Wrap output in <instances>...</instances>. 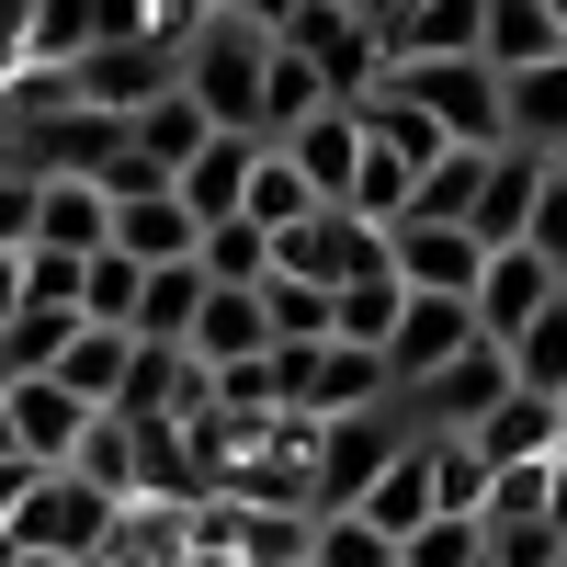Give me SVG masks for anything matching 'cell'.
<instances>
[{
    "instance_id": "44dd1931",
    "label": "cell",
    "mask_w": 567,
    "mask_h": 567,
    "mask_svg": "<svg viewBox=\"0 0 567 567\" xmlns=\"http://www.w3.org/2000/svg\"><path fill=\"white\" fill-rule=\"evenodd\" d=\"M194 239H205V227L182 216V194H136V205H114V250H125L136 272H171V261H194Z\"/></svg>"
},
{
    "instance_id": "74e56055",
    "label": "cell",
    "mask_w": 567,
    "mask_h": 567,
    "mask_svg": "<svg viewBox=\"0 0 567 567\" xmlns=\"http://www.w3.org/2000/svg\"><path fill=\"white\" fill-rule=\"evenodd\" d=\"M80 477L103 488V499H136V443H125V420H91V443H80Z\"/></svg>"
},
{
    "instance_id": "f907efd6",
    "label": "cell",
    "mask_w": 567,
    "mask_h": 567,
    "mask_svg": "<svg viewBox=\"0 0 567 567\" xmlns=\"http://www.w3.org/2000/svg\"><path fill=\"white\" fill-rule=\"evenodd\" d=\"M556 567H567V556H556Z\"/></svg>"
},
{
    "instance_id": "60d3db41",
    "label": "cell",
    "mask_w": 567,
    "mask_h": 567,
    "mask_svg": "<svg viewBox=\"0 0 567 567\" xmlns=\"http://www.w3.org/2000/svg\"><path fill=\"white\" fill-rule=\"evenodd\" d=\"M0 250H34V182L0 171Z\"/></svg>"
},
{
    "instance_id": "1f68e13d",
    "label": "cell",
    "mask_w": 567,
    "mask_h": 567,
    "mask_svg": "<svg viewBox=\"0 0 567 567\" xmlns=\"http://www.w3.org/2000/svg\"><path fill=\"white\" fill-rule=\"evenodd\" d=\"M136 296H148V272L125 250H91V284H80V329H125L136 341Z\"/></svg>"
},
{
    "instance_id": "5b68a950",
    "label": "cell",
    "mask_w": 567,
    "mask_h": 567,
    "mask_svg": "<svg viewBox=\"0 0 567 567\" xmlns=\"http://www.w3.org/2000/svg\"><path fill=\"white\" fill-rule=\"evenodd\" d=\"M284 45L318 69V91H329L341 114H352L386 69H398V58H386V34H374L363 12H341V0H296V12H284Z\"/></svg>"
},
{
    "instance_id": "ba28073f",
    "label": "cell",
    "mask_w": 567,
    "mask_h": 567,
    "mask_svg": "<svg viewBox=\"0 0 567 567\" xmlns=\"http://www.w3.org/2000/svg\"><path fill=\"white\" fill-rule=\"evenodd\" d=\"M272 272L318 284V296H352L363 272H386V227H363V216H341V205H318L307 227H284V239H272Z\"/></svg>"
},
{
    "instance_id": "836d02e7",
    "label": "cell",
    "mask_w": 567,
    "mask_h": 567,
    "mask_svg": "<svg viewBox=\"0 0 567 567\" xmlns=\"http://www.w3.org/2000/svg\"><path fill=\"white\" fill-rule=\"evenodd\" d=\"M261 318H272V352H318V341H329V296H318V284H296V272L261 284Z\"/></svg>"
},
{
    "instance_id": "d590c367",
    "label": "cell",
    "mask_w": 567,
    "mask_h": 567,
    "mask_svg": "<svg viewBox=\"0 0 567 567\" xmlns=\"http://www.w3.org/2000/svg\"><path fill=\"white\" fill-rule=\"evenodd\" d=\"M307 567H398V545L363 511H329V523H307Z\"/></svg>"
},
{
    "instance_id": "9c48e42d",
    "label": "cell",
    "mask_w": 567,
    "mask_h": 567,
    "mask_svg": "<svg viewBox=\"0 0 567 567\" xmlns=\"http://www.w3.org/2000/svg\"><path fill=\"white\" fill-rule=\"evenodd\" d=\"M556 296H567V284H556L534 250H488V272H477V296H465V307H477V341H488V352H511V341H523V329H534Z\"/></svg>"
},
{
    "instance_id": "2e32d148",
    "label": "cell",
    "mask_w": 567,
    "mask_h": 567,
    "mask_svg": "<svg viewBox=\"0 0 567 567\" xmlns=\"http://www.w3.org/2000/svg\"><path fill=\"white\" fill-rule=\"evenodd\" d=\"M499 125H511V148L567 159V58H545V69H511V80H499Z\"/></svg>"
},
{
    "instance_id": "f6af8a7d",
    "label": "cell",
    "mask_w": 567,
    "mask_h": 567,
    "mask_svg": "<svg viewBox=\"0 0 567 567\" xmlns=\"http://www.w3.org/2000/svg\"><path fill=\"white\" fill-rule=\"evenodd\" d=\"M556 534H567V454H556Z\"/></svg>"
},
{
    "instance_id": "d4e9b609",
    "label": "cell",
    "mask_w": 567,
    "mask_h": 567,
    "mask_svg": "<svg viewBox=\"0 0 567 567\" xmlns=\"http://www.w3.org/2000/svg\"><path fill=\"white\" fill-rule=\"evenodd\" d=\"M125 363H136V341H125V329H80V341L58 352V386H69L91 420H103V409L125 398Z\"/></svg>"
},
{
    "instance_id": "8d00e7d4",
    "label": "cell",
    "mask_w": 567,
    "mask_h": 567,
    "mask_svg": "<svg viewBox=\"0 0 567 567\" xmlns=\"http://www.w3.org/2000/svg\"><path fill=\"white\" fill-rule=\"evenodd\" d=\"M398 567H488V523H420Z\"/></svg>"
},
{
    "instance_id": "30bf717a",
    "label": "cell",
    "mask_w": 567,
    "mask_h": 567,
    "mask_svg": "<svg viewBox=\"0 0 567 567\" xmlns=\"http://www.w3.org/2000/svg\"><path fill=\"white\" fill-rule=\"evenodd\" d=\"M0 409H12V454L34 465H80V443H91V409L58 386V374H23V386H0Z\"/></svg>"
},
{
    "instance_id": "e0dca14e",
    "label": "cell",
    "mask_w": 567,
    "mask_h": 567,
    "mask_svg": "<svg viewBox=\"0 0 567 567\" xmlns=\"http://www.w3.org/2000/svg\"><path fill=\"white\" fill-rule=\"evenodd\" d=\"M91 567H194V511H171V499H125Z\"/></svg>"
},
{
    "instance_id": "e575fe53",
    "label": "cell",
    "mask_w": 567,
    "mask_h": 567,
    "mask_svg": "<svg viewBox=\"0 0 567 567\" xmlns=\"http://www.w3.org/2000/svg\"><path fill=\"white\" fill-rule=\"evenodd\" d=\"M307 216H318V194L296 182V159L261 148V171H250V227H261V239H284V227H307Z\"/></svg>"
},
{
    "instance_id": "f1b7e54d",
    "label": "cell",
    "mask_w": 567,
    "mask_h": 567,
    "mask_svg": "<svg viewBox=\"0 0 567 567\" xmlns=\"http://www.w3.org/2000/svg\"><path fill=\"white\" fill-rule=\"evenodd\" d=\"M477 171H488V148L432 159V171H420V194H409V216H420V227H465V216H477ZM409 216H398V227H409Z\"/></svg>"
},
{
    "instance_id": "bcb514c9",
    "label": "cell",
    "mask_w": 567,
    "mask_h": 567,
    "mask_svg": "<svg viewBox=\"0 0 567 567\" xmlns=\"http://www.w3.org/2000/svg\"><path fill=\"white\" fill-rule=\"evenodd\" d=\"M0 454H12V409H0Z\"/></svg>"
},
{
    "instance_id": "9a60e30c",
    "label": "cell",
    "mask_w": 567,
    "mask_h": 567,
    "mask_svg": "<svg viewBox=\"0 0 567 567\" xmlns=\"http://www.w3.org/2000/svg\"><path fill=\"white\" fill-rule=\"evenodd\" d=\"M250 171H261V136H205V159L171 182L182 216L194 227H227V216H250Z\"/></svg>"
},
{
    "instance_id": "c3c4849f",
    "label": "cell",
    "mask_w": 567,
    "mask_h": 567,
    "mask_svg": "<svg viewBox=\"0 0 567 567\" xmlns=\"http://www.w3.org/2000/svg\"><path fill=\"white\" fill-rule=\"evenodd\" d=\"M556 420H567V398H556Z\"/></svg>"
},
{
    "instance_id": "4fadbf2b",
    "label": "cell",
    "mask_w": 567,
    "mask_h": 567,
    "mask_svg": "<svg viewBox=\"0 0 567 567\" xmlns=\"http://www.w3.org/2000/svg\"><path fill=\"white\" fill-rule=\"evenodd\" d=\"M454 443H477L488 477H511V465H556V454H567V420H556V398H523V386H511L477 432H454Z\"/></svg>"
},
{
    "instance_id": "7dc6e473",
    "label": "cell",
    "mask_w": 567,
    "mask_h": 567,
    "mask_svg": "<svg viewBox=\"0 0 567 567\" xmlns=\"http://www.w3.org/2000/svg\"><path fill=\"white\" fill-rule=\"evenodd\" d=\"M545 12H556V34H567V0H545Z\"/></svg>"
},
{
    "instance_id": "83f0119b",
    "label": "cell",
    "mask_w": 567,
    "mask_h": 567,
    "mask_svg": "<svg viewBox=\"0 0 567 567\" xmlns=\"http://www.w3.org/2000/svg\"><path fill=\"white\" fill-rule=\"evenodd\" d=\"M398 307H409V284H398V272H363L352 296H329V341H352V352H386Z\"/></svg>"
},
{
    "instance_id": "d6986e66",
    "label": "cell",
    "mask_w": 567,
    "mask_h": 567,
    "mask_svg": "<svg viewBox=\"0 0 567 567\" xmlns=\"http://www.w3.org/2000/svg\"><path fill=\"white\" fill-rule=\"evenodd\" d=\"M363 523L386 534V545H409L420 523H443V488H432V443H398V465L363 488Z\"/></svg>"
},
{
    "instance_id": "ab89813d",
    "label": "cell",
    "mask_w": 567,
    "mask_h": 567,
    "mask_svg": "<svg viewBox=\"0 0 567 567\" xmlns=\"http://www.w3.org/2000/svg\"><path fill=\"white\" fill-rule=\"evenodd\" d=\"M523 250H534V261H545V272L567 284V159L545 171V194H534V227H523Z\"/></svg>"
},
{
    "instance_id": "ac0fdd59",
    "label": "cell",
    "mask_w": 567,
    "mask_h": 567,
    "mask_svg": "<svg viewBox=\"0 0 567 567\" xmlns=\"http://www.w3.org/2000/svg\"><path fill=\"white\" fill-rule=\"evenodd\" d=\"M182 352H194L205 374H227V363H261V352H272V318H261V296H216V284H205V307H194V329H182Z\"/></svg>"
},
{
    "instance_id": "8fae6325",
    "label": "cell",
    "mask_w": 567,
    "mask_h": 567,
    "mask_svg": "<svg viewBox=\"0 0 567 567\" xmlns=\"http://www.w3.org/2000/svg\"><path fill=\"white\" fill-rule=\"evenodd\" d=\"M386 272L409 284V296H477V272H488V250L465 239V227H386Z\"/></svg>"
},
{
    "instance_id": "7c38bea8",
    "label": "cell",
    "mask_w": 567,
    "mask_h": 567,
    "mask_svg": "<svg viewBox=\"0 0 567 567\" xmlns=\"http://www.w3.org/2000/svg\"><path fill=\"white\" fill-rule=\"evenodd\" d=\"M545 171H556V159H534V148H488L465 239H477V250H523V227H534V194H545Z\"/></svg>"
},
{
    "instance_id": "6da1fadb",
    "label": "cell",
    "mask_w": 567,
    "mask_h": 567,
    "mask_svg": "<svg viewBox=\"0 0 567 567\" xmlns=\"http://www.w3.org/2000/svg\"><path fill=\"white\" fill-rule=\"evenodd\" d=\"M261 80H272V34L182 0V91H194V114L216 136H261Z\"/></svg>"
},
{
    "instance_id": "ffe728a7",
    "label": "cell",
    "mask_w": 567,
    "mask_h": 567,
    "mask_svg": "<svg viewBox=\"0 0 567 567\" xmlns=\"http://www.w3.org/2000/svg\"><path fill=\"white\" fill-rule=\"evenodd\" d=\"M34 250H69V261L114 250V205L91 182H34Z\"/></svg>"
},
{
    "instance_id": "f35d334b",
    "label": "cell",
    "mask_w": 567,
    "mask_h": 567,
    "mask_svg": "<svg viewBox=\"0 0 567 567\" xmlns=\"http://www.w3.org/2000/svg\"><path fill=\"white\" fill-rule=\"evenodd\" d=\"M80 284H91V261H69V250H23V307L80 318Z\"/></svg>"
},
{
    "instance_id": "5bb4252c",
    "label": "cell",
    "mask_w": 567,
    "mask_h": 567,
    "mask_svg": "<svg viewBox=\"0 0 567 567\" xmlns=\"http://www.w3.org/2000/svg\"><path fill=\"white\" fill-rule=\"evenodd\" d=\"M284 159H296V182L318 205H352V182H363V114H341V103L307 114L296 136H284Z\"/></svg>"
},
{
    "instance_id": "f546056e",
    "label": "cell",
    "mask_w": 567,
    "mask_h": 567,
    "mask_svg": "<svg viewBox=\"0 0 567 567\" xmlns=\"http://www.w3.org/2000/svg\"><path fill=\"white\" fill-rule=\"evenodd\" d=\"M499 363H511V386H523V398H567V296H556Z\"/></svg>"
},
{
    "instance_id": "4316f807",
    "label": "cell",
    "mask_w": 567,
    "mask_h": 567,
    "mask_svg": "<svg viewBox=\"0 0 567 567\" xmlns=\"http://www.w3.org/2000/svg\"><path fill=\"white\" fill-rule=\"evenodd\" d=\"M477 34H488V0H409L386 58H477Z\"/></svg>"
},
{
    "instance_id": "b9f144b4",
    "label": "cell",
    "mask_w": 567,
    "mask_h": 567,
    "mask_svg": "<svg viewBox=\"0 0 567 567\" xmlns=\"http://www.w3.org/2000/svg\"><path fill=\"white\" fill-rule=\"evenodd\" d=\"M23 34H34V0H0V80L23 69Z\"/></svg>"
},
{
    "instance_id": "3957f363",
    "label": "cell",
    "mask_w": 567,
    "mask_h": 567,
    "mask_svg": "<svg viewBox=\"0 0 567 567\" xmlns=\"http://www.w3.org/2000/svg\"><path fill=\"white\" fill-rule=\"evenodd\" d=\"M386 91L420 103L454 148H511V125H499V69H488V58H398Z\"/></svg>"
},
{
    "instance_id": "7a4b0ae2",
    "label": "cell",
    "mask_w": 567,
    "mask_h": 567,
    "mask_svg": "<svg viewBox=\"0 0 567 567\" xmlns=\"http://www.w3.org/2000/svg\"><path fill=\"white\" fill-rule=\"evenodd\" d=\"M398 443H420L398 398L363 409V420H318V454H307V523H329V511H363V488L398 465Z\"/></svg>"
},
{
    "instance_id": "d6a6232c",
    "label": "cell",
    "mask_w": 567,
    "mask_h": 567,
    "mask_svg": "<svg viewBox=\"0 0 567 567\" xmlns=\"http://www.w3.org/2000/svg\"><path fill=\"white\" fill-rule=\"evenodd\" d=\"M194 307H205V272H194V261L148 272V296H136V341H171V352H182V329H194Z\"/></svg>"
},
{
    "instance_id": "484cf974",
    "label": "cell",
    "mask_w": 567,
    "mask_h": 567,
    "mask_svg": "<svg viewBox=\"0 0 567 567\" xmlns=\"http://www.w3.org/2000/svg\"><path fill=\"white\" fill-rule=\"evenodd\" d=\"M194 272L216 284V296H261V284H272V239H261L250 216H227V227L194 239Z\"/></svg>"
},
{
    "instance_id": "52a82bcc",
    "label": "cell",
    "mask_w": 567,
    "mask_h": 567,
    "mask_svg": "<svg viewBox=\"0 0 567 567\" xmlns=\"http://www.w3.org/2000/svg\"><path fill=\"white\" fill-rule=\"evenodd\" d=\"M465 352H488V341H477V307H465V296H409L374 363H386L398 398H420V386H432V374H454Z\"/></svg>"
},
{
    "instance_id": "7402d4cb",
    "label": "cell",
    "mask_w": 567,
    "mask_h": 567,
    "mask_svg": "<svg viewBox=\"0 0 567 567\" xmlns=\"http://www.w3.org/2000/svg\"><path fill=\"white\" fill-rule=\"evenodd\" d=\"M352 114H363V148H386L398 171H432V159H454V136H443L432 114H420V103H398L386 80H374V91H363Z\"/></svg>"
},
{
    "instance_id": "603a6c76",
    "label": "cell",
    "mask_w": 567,
    "mask_h": 567,
    "mask_svg": "<svg viewBox=\"0 0 567 567\" xmlns=\"http://www.w3.org/2000/svg\"><path fill=\"white\" fill-rule=\"evenodd\" d=\"M205 136H216V125L194 114V91H159V103H148V114H136V125H125V148H136V159H148L159 182H182V171H194V159H205Z\"/></svg>"
},
{
    "instance_id": "ee69618b",
    "label": "cell",
    "mask_w": 567,
    "mask_h": 567,
    "mask_svg": "<svg viewBox=\"0 0 567 567\" xmlns=\"http://www.w3.org/2000/svg\"><path fill=\"white\" fill-rule=\"evenodd\" d=\"M23 318V250H0V329Z\"/></svg>"
},
{
    "instance_id": "681fc988",
    "label": "cell",
    "mask_w": 567,
    "mask_h": 567,
    "mask_svg": "<svg viewBox=\"0 0 567 567\" xmlns=\"http://www.w3.org/2000/svg\"><path fill=\"white\" fill-rule=\"evenodd\" d=\"M171 12H182V0H171Z\"/></svg>"
},
{
    "instance_id": "7bdbcfd3",
    "label": "cell",
    "mask_w": 567,
    "mask_h": 567,
    "mask_svg": "<svg viewBox=\"0 0 567 567\" xmlns=\"http://www.w3.org/2000/svg\"><path fill=\"white\" fill-rule=\"evenodd\" d=\"M194 12H239V23H261V34H284V12H296V0H194Z\"/></svg>"
},
{
    "instance_id": "4dcf8cb0",
    "label": "cell",
    "mask_w": 567,
    "mask_h": 567,
    "mask_svg": "<svg viewBox=\"0 0 567 567\" xmlns=\"http://www.w3.org/2000/svg\"><path fill=\"white\" fill-rule=\"evenodd\" d=\"M80 341V318H58V307H23L12 329H0V386H23V374H58V352Z\"/></svg>"
},
{
    "instance_id": "cb8c5ba5",
    "label": "cell",
    "mask_w": 567,
    "mask_h": 567,
    "mask_svg": "<svg viewBox=\"0 0 567 567\" xmlns=\"http://www.w3.org/2000/svg\"><path fill=\"white\" fill-rule=\"evenodd\" d=\"M477 58L511 80V69H545V58H567V34H556V12H545V0H488V34H477Z\"/></svg>"
},
{
    "instance_id": "277c9868",
    "label": "cell",
    "mask_w": 567,
    "mask_h": 567,
    "mask_svg": "<svg viewBox=\"0 0 567 567\" xmlns=\"http://www.w3.org/2000/svg\"><path fill=\"white\" fill-rule=\"evenodd\" d=\"M114 511H125V499H103L80 465H45V477L23 488V511H12V545L45 556V567H91L103 534H114Z\"/></svg>"
},
{
    "instance_id": "8992f818",
    "label": "cell",
    "mask_w": 567,
    "mask_h": 567,
    "mask_svg": "<svg viewBox=\"0 0 567 567\" xmlns=\"http://www.w3.org/2000/svg\"><path fill=\"white\" fill-rule=\"evenodd\" d=\"M159 91H182V23L171 34H136V45H91V58H69V103L114 114V125H136Z\"/></svg>"
}]
</instances>
